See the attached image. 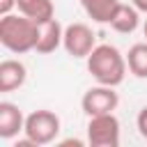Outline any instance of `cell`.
<instances>
[{
	"label": "cell",
	"instance_id": "1",
	"mask_svg": "<svg viewBox=\"0 0 147 147\" xmlns=\"http://www.w3.org/2000/svg\"><path fill=\"white\" fill-rule=\"evenodd\" d=\"M85 64H87L90 76L96 83L110 85V87L122 85L129 71L126 55H122V51L113 44H96L94 51L85 57Z\"/></svg>",
	"mask_w": 147,
	"mask_h": 147
},
{
	"label": "cell",
	"instance_id": "2",
	"mask_svg": "<svg viewBox=\"0 0 147 147\" xmlns=\"http://www.w3.org/2000/svg\"><path fill=\"white\" fill-rule=\"evenodd\" d=\"M0 44L16 55L34 51L37 44V23L28 16L18 14H7L0 16Z\"/></svg>",
	"mask_w": 147,
	"mask_h": 147
},
{
	"label": "cell",
	"instance_id": "3",
	"mask_svg": "<svg viewBox=\"0 0 147 147\" xmlns=\"http://www.w3.org/2000/svg\"><path fill=\"white\" fill-rule=\"evenodd\" d=\"M60 129H62L60 117H57L53 110L39 108V110H32L30 115H25L23 136L30 138V140L34 142V147H44V145H51V142L57 140Z\"/></svg>",
	"mask_w": 147,
	"mask_h": 147
},
{
	"label": "cell",
	"instance_id": "4",
	"mask_svg": "<svg viewBox=\"0 0 147 147\" xmlns=\"http://www.w3.org/2000/svg\"><path fill=\"white\" fill-rule=\"evenodd\" d=\"M119 119L115 117V113H106V115H94L87 122V145L92 147H117L119 145Z\"/></svg>",
	"mask_w": 147,
	"mask_h": 147
},
{
	"label": "cell",
	"instance_id": "5",
	"mask_svg": "<svg viewBox=\"0 0 147 147\" xmlns=\"http://www.w3.org/2000/svg\"><path fill=\"white\" fill-rule=\"evenodd\" d=\"M117 106H119V94L115 92V87L101 85V83H96L94 87H90L83 94V99H80V108H83V113L87 117L115 113Z\"/></svg>",
	"mask_w": 147,
	"mask_h": 147
},
{
	"label": "cell",
	"instance_id": "6",
	"mask_svg": "<svg viewBox=\"0 0 147 147\" xmlns=\"http://www.w3.org/2000/svg\"><path fill=\"white\" fill-rule=\"evenodd\" d=\"M94 46H96V37L87 23H71L64 28L62 48L67 51V55L76 60H85L94 51Z\"/></svg>",
	"mask_w": 147,
	"mask_h": 147
},
{
	"label": "cell",
	"instance_id": "7",
	"mask_svg": "<svg viewBox=\"0 0 147 147\" xmlns=\"http://www.w3.org/2000/svg\"><path fill=\"white\" fill-rule=\"evenodd\" d=\"M62 39H64V28L55 16L48 18V21L37 23V44H34L37 53H41V55L55 53L62 46Z\"/></svg>",
	"mask_w": 147,
	"mask_h": 147
},
{
	"label": "cell",
	"instance_id": "8",
	"mask_svg": "<svg viewBox=\"0 0 147 147\" xmlns=\"http://www.w3.org/2000/svg\"><path fill=\"white\" fill-rule=\"evenodd\" d=\"M25 129V115L23 110L11 101H0V138L11 140Z\"/></svg>",
	"mask_w": 147,
	"mask_h": 147
},
{
	"label": "cell",
	"instance_id": "9",
	"mask_svg": "<svg viewBox=\"0 0 147 147\" xmlns=\"http://www.w3.org/2000/svg\"><path fill=\"white\" fill-rule=\"evenodd\" d=\"M28 78V69L21 60H14V57H7L0 62V92H14L18 87H23Z\"/></svg>",
	"mask_w": 147,
	"mask_h": 147
},
{
	"label": "cell",
	"instance_id": "10",
	"mask_svg": "<svg viewBox=\"0 0 147 147\" xmlns=\"http://www.w3.org/2000/svg\"><path fill=\"white\" fill-rule=\"evenodd\" d=\"M108 25H110L115 32H119V34H131V32H136L138 25H140V11H138L133 5L119 2Z\"/></svg>",
	"mask_w": 147,
	"mask_h": 147
},
{
	"label": "cell",
	"instance_id": "11",
	"mask_svg": "<svg viewBox=\"0 0 147 147\" xmlns=\"http://www.w3.org/2000/svg\"><path fill=\"white\" fill-rule=\"evenodd\" d=\"M117 5H119V0H80L83 11H85L94 23H101V25H108V23H110Z\"/></svg>",
	"mask_w": 147,
	"mask_h": 147
},
{
	"label": "cell",
	"instance_id": "12",
	"mask_svg": "<svg viewBox=\"0 0 147 147\" xmlns=\"http://www.w3.org/2000/svg\"><path fill=\"white\" fill-rule=\"evenodd\" d=\"M16 9H18L23 16L32 18L34 23H41V21H48V18L55 16V5H53V0H18Z\"/></svg>",
	"mask_w": 147,
	"mask_h": 147
},
{
	"label": "cell",
	"instance_id": "13",
	"mask_svg": "<svg viewBox=\"0 0 147 147\" xmlns=\"http://www.w3.org/2000/svg\"><path fill=\"white\" fill-rule=\"evenodd\" d=\"M126 64L129 71L136 78H147V41L133 44L126 53Z\"/></svg>",
	"mask_w": 147,
	"mask_h": 147
},
{
	"label": "cell",
	"instance_id": "14",
	"mask_svg": "<svg viewBox=\"0 0 147 147\" xmlns=\"http://www.w3.org/2000/svg\"><path fill=\"white\" fill-rule=\"evenodd\" d=\"M136 126H138V133L147 140V106L140 108V113H138V117H136Z\"/></svg>",
	"mask_w": 147,
	"mask_h": 147
},
{
	"label": "cell",
	"instance_id": "15",
	"mask_svg": "<svg viewBox=\"0 0 147 147\" xmlns=\"http://www.w3.org/2000/svg\"><path fill=\"white\" fill-rule=\"evenodd\" d=\"M16 5H18V0H0V16L11 14L16 9Z\"/></svg>",
	"mask_w": 147,
	"mask_h": 147
},
{
	"label": "cell",
	"instance_id": "16",
	"mask_svg": "<svg viewBox=\"0 0 147 147\" xmlns=\"http://www.w3.org/2000/svg\"><path fill=\"white\" fill-rule=\"evenodd\" d=\"M131 5H133L140 14H147V0H131Z\"/></svg>",
	"mask_w": 147,
	"mask_h": 147
},
{
	"label": "cell",
	"instance_id": "17",
	"mask_svg": "<svg viewBox=\"0 0 147 147\" xmlns=\"http://www.w3.org/2000/svg\"><path fill=\"white\" fill-rule=\"evenodd\" d=\"M60 145H76V147H83L85 140H80V138H67V140H60Z\"/></svg>",
	"mask_w": 147,
	"mask_h": 147
},
{
	"label": "cell",
	"instance_id": "18",
	"mask_svg": "<svg viewBox=\"0 0 147 147\" xmlns=\"http://www.w3.org/2000/svg\"><path fill=\"white\" fill-rule=\"evenodd\" d=\"M142 32H145V37H147V18H145V23H142Z\"/></svg>",
	"mask_w": 147,
	"mask_h": 147
}]
</instances>
